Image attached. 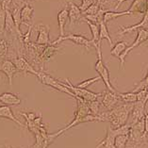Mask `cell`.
I'll list each match as a JSON object with an SVG mask.
<instances>
[{
  "label": "cell",
  "mask_w": 148,
  "mask_h": 148,
  "mask_svg": "<svg viewBox=\"0 0 148 148\" xmlns=\"http://www.w3.org/2000/svg\"><path fill=\"white\" fill-rule=\"evenodd\" d=\"M125 15H131V13L128 10H125V12H107L104 14V22L107 24L111 20L117 19V18Z\"/></svg>",
  "instance_id": "d4e9b609"
},
{
  "label": "cell",
  "mask_w": 148,
  "mask_h": 148,
  "mask_svg": "<svg viewBox=\"0 0 148 148\" xmlns=\"http://www.w3.org/2000/svg\"><path fill=\"white\" fill-rule=\"evenodd\" d=\"M129 135H118L115 138V148H125L126 143L128 142Z\"/></svg>",
  "instance_id": "83f0119b"
},
{
  "label": "cell",
  "mask_w": 148,
  "mask_h": 148,
  "mask_svg": "<svg viewBox=\"0 0 148 148\" xmlns=\"http://www.w3.org/2000/svg\"><path fill=\"white\" fill-rule=\"evenodd\" d=\"M0 71H2L3 73L7 75V77H8V79H9L10 86L12 87V78L18 72L15 64L13 63V61L10 60H2L1 63H0Z\"/></svg>",
  "instance_id": "8fae6325"
},
{
  "label": "cell",
  "mask_w": 148,
  "mask_h": 148,
  "mask_svg": "<svg viewBox=\"0 0 148 148\" xmlns=\"http://www.w3.org/2000/svg\"><path fill=\"white\" fill-rule=\"evenodd\" d=\"M97 1H98V0H97Z\"/></svg>",
  "instance_id": "b9f144b4"
},
{
  "label": "cell",
  "mask_w": 148,
  "mask_h": 148,
  "mask_svg": "<svg viewBox=\"0 0 148 148\" xmlns=\"http://www.w3.org/2000/svg\"><path fill=\"white\" fill-rule=\"evenodd\" d=\"M92 4H95V1H93V0H81V5H80V7H79V9H80V10L83 13Z\"/></svg>",
  "instance_id": "d6a6232c"
},
{
  "label": "cell",
  "mask_w": 148,
  "mask_h": 148,
  "mask_svg": "<svg viewBox=\"0 0 148 148\" xmlns=\"http://www.w3.org/2000/svg\"><path fill=\"white\" fill-rule=\"evenodd\" d=\"M68 20H69V12H68V6L66 5L58 13V24H59L60 37H63L64 34H65L64 33V27H65Z\"/></svg>",
  "instance_id": "ac0fdd59"
},
{
  "label": "cell",
  "mask_w": 148,
  "mask_h": 148,
  "mask_svg": "<svg viewBox=\"0 0 148 148\" xmlns=\"http://www.w3.org/2000/svg\"><path fill=\"white\" fill-rule=\"evenodd\" d=\"M62 82V81H61ZM62 84L67 87L75 95V97L77 96L79 98H82L83 100L87 101V102H91V101L98 100V98L102 95V92H92L91 91H88L86 89H80L77 88V86H74L72 82L68 78L65 79V82H62Z\"/></svg>",
  "instance_id": "277c9868"
},
{
  "label": "cell",
  "mask_w": 148,
  "mask_h": 148,
  "mask_svg": "<svg viewBox=\"0 0 148 148\" xmlns=\"http://www.w3.org/2000/svg\"><path fill=\"white\" fill-rule=\"evenodd\" d=\"M128 47V45L127 42H116V45H114V46L112 47V49L110 50V54L114 57H116L119 59L123 53L125 51V49Z\"/></svg>",
  "instance_id": "cb8c5ba5"
},
{
  "label": "cell",
  "mask_w": 148,
  "mask_h": 148,
  "mask_svg": "<svg viewBox=\"0 0 148 148\" xmlns=\"http://www.w3.org/2000/svg\"><path fill=\"white\" fill-rule=\"evenodd\" d=\"M125 1H128V0H118L117 5H116V7H115V10H118V9H119V7H120V6L122 5V3H123V2H125ZM115 10H114V12H115Z\"/></svg>",
  "instance_id": "e575fe53"
},
{
  "label": "cell",
  "mask_w": 148,
  "mask_h": 148,
  "mask_svg": "<svg viewBox=\"0 0 148 148\" xmlns=\"http://www.w3.org/2000/svg\"><path fill=\"white\" fill-rule=\"evenodd\" d=\"M133 107L134 104L132 103L122 102L111 110L100 112L98 116L102 119V122H110L113 126L112 128H119L127 124Z\"/></svg>",
  "instance_id": "6da1fadb"
},
{
  "label": "cell",
  "mask_w": 148,
  "mask_h": 148,
  "mask_svg": "<svg viewBox=\"0 0 148 148\" xmlns=\"http://www.w3.org/2000/svg\"><path fill=\"white\" fill-rule=\"evenodd\" d=\"M0 118L8 119V120L14 122L18 125L22 126V127H25V125L22 124V123L18 120V119H16V117L14 116V114H13L12 110V109H10V106H0Z\"/></svg>",
  "instance_id": "ffe728a7"
},
{
  "label": "cell",
  "mask_w": 148,
  "mask_h": 148,
  "mask_svg": "<svg viewBox=\"0 0 148 148\" xmlns=\"http://www.w3.org/2000/svg\"><path fill=\"white\" fill-rule=\"evenodd\" d=\"M116 132H115L114 128L112 127H108L107 129V133H106V137L105 139L101 142L98 145L96 146V148H115V138H116Z\"/></svg>",
  "instance_id": "9a60e30c"
},
{
  "label": "cell",
  "mask_w": 148,
  "mask_h": 148,
  "mask_svg": "<svg viewBox=\"0 0 148 148\" xmlns=\"http://www.w3.org/2000/svg\"><path fill=\"white\" fill-rule=\"evenodd\" d=\"M35 30L38 32V37L35 42L36 44L40 45H47L51 44L49 38L50 27L48 25H44L42 23H40L36 25Z\"/></svg>",
  "instance_id": "ba28073f"
},
{
  "label": "cell",
  "mask_w": 148,
  "mask_h": 148,
  "mask_svg": "<svg viewBox=\"0 0 148 148\" xmlns=\"http://www.w3.org/2000/svg\"><path fill=\"white\" fill-rule=\"evenodd\" d=\"M93 1H95V3H97V0H93Z\"/></svg>",
  "instance_id": "74e56055"
},
{
  "label": "cell",
  "mask_w": 148,
  "mask_h": 148,
  "mask_svg": "<svg viewBox=\"0 0 148 148\" xmlns=\"http://www.w3.org/2000/svg\"><path fill=\"white\" fill-rule=\"evenodd\" d=\"M99 27H100V33H99V41L98 42H102V40L105 39L107 40L108 42H109V44L111 45H113V42L112 40H111V37L110 35V32H109V29H108V27H107V24L104 22H101L100 25H99Z\"/></svg>",
  "instance_id": "7402d4cb"
},
{
  "label": "cell",
  "mask_w": 148,
  "mask_h": 148,
  "mask_svg": "<svg viewBox=\"0 0 148 148\" xmlns=\"http://www.w3.org/2000/svg\"><path fill=\"white\" fill-rule=\"evenodd\" d=\"M95 50H96V53H97V61L95 62V69L97 73H98L101 79L104 81L105 85H106V87L108 89V91L116 93L117 92L115 91V89L112 87V85H111L110 78V72H109V70H108L106 64L104 63L103 59H102V52H101V42H97V46H96Z\"/></svg>",
  "instance_id": "7a4b0ae2"
},
{
  "label": "cell",
  "mask_w": 148,
  "mask_h": 148,
  "mask_svg": "<svg viewBox=\"0 0 148 148\" xmlns=\"http://www.w3.org/2000/svg\"><path fill=\"white\" fill-rule=\"evenodd\" d=\"M140 28H143V29H147L148 30V10L145 12V14H143V17L142 21L140 23L133 25V26H129V27H120V31L118 32L117 35L119 36H124L127 33H131L132 31L134 30H138Z\"/></svg>",
  "instance_id": "30bf717a"
},
{
  "label": "cell",
  "mask_w": 148,
  "mask_h": 148,
  "mask_svg": "<svg viewBox=\"0 0 148 148\" xmlns=\"http://www.w3.org/2000/svg\"><path fill=\"white\" fill-rule=\"evenodd\" d=\"M148 39V30L147 29H143V28H140V29L137 30V37L134 42L131 45H128V47L125 49V51L122 54V55L119 57V60H120V66L121 68H124L125 65V58L128 55L129 52L133 50L134 48L138 47L140 45H143L144 42Z\"/></svg>",
  "instance_id": "8992f818"
},
{
  "label": "cell",
  "mask_w": 148,
  "mask_h": 148,
  "mask_svg": "<svg viewBox=\"0 0 148 148\" xmlns=\"http://www.w3.org/2000/svg\"><path fill=\"white\" fill-rule=\"evenodd\" d=\"M82 20L84 21L88 24V26L90 27V29H91V32H92V39L91 40L92 42L95 45V48H96L97 46V42L99 41V33H100V27H99V25H96V24H93L92 22H90V21L84 19V18H82Z\"/></svg>",
  "instance_id": "44dd1931"
},
{
  "label": "cell",
  "mask_w": 148,
  "mask_h": 148,
  "mask_svg": "<svg viewBox=\"0 0 148 148\" xmlns=\"http://www.w3.org/2000/svg\"><path fill=\"white\" fill-rule=\"evenodd\" d=\"M147 3H148V0H147Z\"/></svg>",
  "instance_id": "ab89813d"
},
{
  "label": "cell",
  "mask_w": 148,
  "mask_h": 148,
  "mask_svg": "<svg viewBox=\"0 0 148 148\" xmlns=\"http://www.w3.org/2000/svg\"><path fill=\"white\" fill-rule=\"evenodd\" d=\"M99 10H100L99 4L98 3H95V4H92L89 9L86 10L82 14H83V16L84 15H95V14H96L99 12Z\"/></svg>",
  "instance_id": "4dcf8cb0"
},
{
  "label": "cell",
  "mask_w": 148,
  "mask_h": 148,
  "mask_svg": "<svg viewBox=\"0 0 148 148\" xmlns=\"http://www.w3.org/2000/svg\"><path fill=\"white\" fill-rule=\"evenodd\" d=\"M26 1H27V0H26Z\"/></svg>",
  "instance_id": "7bdbcfd3"
},
{
  "label": "cell",
  "mask_w": 148,
  "mask_h": 148,
  "mask_svg": "<svg viewBox=\"0 0 148 148\" xmlns=\"http://www.w3.org/2000/svg\"><path fill=\"white\" fill-rule=\"evenodd\" d=\"M10 46L9 45L8 41L3 38L0 39V60H8L7 58L9 57V53H10Z\"/></svg>",
  "instance_id": "4316f807"
},
{
  "label": "cell",
  "mask_w": 148,
  "mask_h": 148,
  "mask_svg": "<svg viewBox=\"0 0 148 148\" xmlns=\"http://www.w3.org/2000/svg\"><path fill=\"white\" fill-rule=\"evenodd\" d=\"M13 63L15 64V66L17 68L18 72H23V73H29V74H33L35 75H37L38 71L34 69V67L31 65V64L28 62V61L25 59L24 57L19 56L15 58L13 60Z\"/></svg>",
  "instance_id": "7c38bea8"
},
{
  "label": "cell",
  "mask_w": 148,
  "mask_h": 148,
  "mask_svg": "<svg viewBox=\"0 0 148 148\" xmlns=\"http://www.w3.org/2000/svg\"><path fill=\"white\" fill-rule=\"evenodd\" d=\"M36 77H38V79L41 81V83H42V84H45L46 86H49V87H51L55 90H58V91H60L61 92L66 93V95H70V96L75 98V95L70 91L69 89L62 84V82H61L60 80H58V79H55L52 75H50L47 73H45V71H38V74Z\"/></svg>",
  "instance_id": "3957f363"
},
{
  "label": "cell",
  "mask_w": 148,
  "mask_h": 148,
  "mask_svg": "<svg viewBox=\"0 0 148 148\" xmlns=\"http://www.w3.org/2000/svg\"><path fill=\"white\" fill-rule=\"evenodd\" d=\"M68 12H69V21H70V27H72L78 23L79 21L82 20L83 18V14L82 12L79 9V7L77 6L74 2L72 1H68Z\"/></svg>",
  "instance_id": "4fadbf2b"
},
{
  "label": "cell",
  "mask_w": 148,
  "mask_h": 148,
  "mask_svg": "<svg viewBox=\"0 0 148 148\" xmlns=\"http://www.w3.org/2000/svg\"><path fill=\"white\" fill-rule=\"evenodd\" d=\"M60 46L53 45L51 44L45 46L44 50H42V52L41 53V55H40V57H39V66L41 65L42 71H44V69H42V66H44L45 61H47L50 59H52V58L55 56L56 54L60 51Z\"/></svg>",
  "instance_id": "9c48e42d"
},
{
  "label": "cell",
  "mask_w": 148,
  "mask_h": 148,
  "mask_svg": "<svg viewBox=\"0 0 148 148\" xmlns=\"http://www.w3.org/2000/svg\"><path fill=\"white\" fill-rule=\"evenodd\" d=\"M87 105L90 110H91L92 114L95 115V116H98L100 113V106H101L99 101L95 100V101H91V102H87Z\"/></svg>",
  "instance_id": "f1b7e54d"
},
{
  "label": "cell",
  "mask_w": 148,
  "mask_h": 148,
  "mask_svg": "<svg viewBox=\"0 0 148 148\" xmlns=\"http://www.w3.org/2000/svg\"><path fill=\"white\" fill-rule=\"evenodd\" d=\"M146 88H148V74L145 75V77H144L143 80L140 81V83L136 86L133 92H137L140 91V90H143V89H146Z\"/></svg>",
  "instance_id": "1f68e13d"
},
{
  "label": "cell",
  "mask_w": 148,
  "mask_h": 148,
  "mask_svg": "<svg viewBox=\"0 0 148 148\" xmlns=\"http://www.w3.org/2000/svg\"><path fill=\"white\" fill-rule=\"evenodd\" d=\"M0 2H1V0H0Z\"/></svg>",
  "instance_id": "60d3db41"
},
{
  "label": "cell",
  "mask_w": 148,
  "mask_h": 148,
  "mask_svg": "<svg viewBox=\"0 0 148 148\" xmlns=\"http://www.w3.org/2000/svg\"><path fill=\"white\" fill-rule=\"evenodd\" d=\"M101 79V77H92V78H90V79H86V80L82 81L79 83L78 85H77V88H80V89H87L88 87H90L91 85H92L93 83H95L97 81H99Z\"/></svg>",
  "instance_id": "f546056e"
},
{
  "label": "cell",
  "mask_w": 148,
  "mask_h": 148,
  "mask_svg": "<svg viewBox=\"0 0 148 148\" xmlns=\"http://www.w3.org/2000/svg\"><path fill=\"white\" fill-rule=\"evenodd\" d=\"M144 123H145V133L148 136V113H145V116H144Z\"/></svg>",
  "instance_id": "836d02e7"
},
{
  "label": "cell",
  "mask_w": 148,
  "mask_h": 148,
  "mask_svg": "<svg viewBox=\"0 0 148 148\" xmlns=\"http://www.w3.org/2000/svg\"><path fill=\"white\" fill-rule=\"evenodd\" d=\"M143 45L144 46H146V47H148V39L146 40V41H145V42H143Z\"/></svg>",
  "instance_id": "d590c367"
},
{
  "label": "cell",
  "mask_w": 148,
  "mask_h": 148,
  "mask_svg": "<svg viewBox=\"0 0 148 148\" xmlns=\"http://www.w3.org/2000/svg\"><path fill=\"white\" fill-rule=\"evenodd\" d=\"M147 74H148V69H147V73H146V75H147Z\"/></svg>",
  "instance_id": "f35d334b"
},
{
  "label": "cell",
  "mask_w": 148,
  "mask_h": 148,
  "mask_svg": "<svg viewBox=\"0 0 148 148\" xmlns=\"http://www.w3.org/2000/svg\"><path fill=\"white\" fill-rule=\"evenodd\" d=\"M131 14H145L148 10V3L147 0H134L129 9L127 10Z\"/></svg>",
  "instance_id": "e0dca14e"
},
{
  "label": "cell",
  "mask_w": 148,
  "mask_h": 148,
  "mask_svg": "<svg viewBox=\"0 0 148 148\" xmlns=\"http://www.w3.org/2000/svg\"><path fill=\"white\" fill-rule=\"evenodd\" d=\"M6 148H12V147H10V146H9V145H6Z\"/></svg>",
  "instance_id": "8d00e7d4"
},
{
  "label": "cell",
  "mask_w": 148,
  "mask_h": 148,
  "mask_svg": "<svg viewBox=\"0 0 148 148\" xmlns=\"http://www.w3.org/2000/svg\"><path fill=\"white\" fill-rule=\"evenodd\" d=\"M0 104H4L5 106H18L21 104V99L12 92H4L0 95Z\"/></svg>",
  "instance_id": "d6986e66"
},
{
  "label": "cell",
  "mask_w": 148,
  "mask_h": 148,
  "mask_svg": "<svg viewBox=\"0 0 148 148\" xmlns=\"http://www.w3.org/2000/svg\"><path fill=\"white\" fill-rule=\"evenodd\" d=\"M5 32L9 33L12 37H13L14 39L18 40L19 36H18V32L16 29L15 24H14L13 18L12 15V12L10 10L6 8V25H5Z\"/></svg>",
  "instance_id": "5bb4252c"
},
{
  "label": "cell",
  "mask_w": 148,
  "mask_h": 148,
  "mask_svg": "<svg viewBox=\"0 0 148 148\" xmlns=\"http://www.w3.org/2000/svg\"><path fill=\"white\" fill-rule=\"evenodd\" d=\"M6 4H7V0H1V2H0V35H2L5 32Z\"/></svg>",
  "instance_id": "603a6c76"
},
{
  "label": "cell",
  "mask_w": 148,
  "mask_h": 148,
  "mask_svg": "<svg viewBox=\"0 0 148 148\" xmlns=\"http://www.w3.org/2000/svg\"><path fill=\"white\" fill-rule=\"evenodd\" d=\"M98 101L108 110H111L120 103H122V100L119 97L118 93L111 92L110 91L102 92V95L98 98Z\"/></svg>",
  "instance_id": "52a82bcc"
},
{
  "label": "cell",
  "mask_w": 148,
  "mask_h": 148,
  "mask_svg": "<svg viewBox=\"0 0 148 148\" xmlns=\"http://www.w3.org/2000/svg\"><path fill=\"white\" fill-rule=\"evenodd\" d=\"M34 9L30 4L27 3L22 10H21V21L22 24H25L28 27L32 26V20H33Z\"/></svg>",
  "instance_id": "2e32d148"
},
{
  "label": "cell",
  "mask_w": 148,
  "mask_h": 148,
  "mask_svg": "<svg viewBox=\"0 0 148 148\" xmlns=\"http://www.w3.org/2000/svg\"><path fill=\"white\" fill-rule=\"evenodd\" d=\"M62 41H71L74 44L80 45L85 47L87 50H91L92 47H95V45L92 42L91 40H89L83 35H78V34H68V35H64L63 37H59L56 41H54L51 42V45H60Z\"/></svg>",
  "instance_id": "5b68a950"
},
{
  "label": "cell",
  "mask_w": 148,
  "mask_h": 148,
  "mask_svg": "<svg viewBox=\"0 0 148 148\" xmlns=\"http://www.w3.org/2000/svg\"><path fill=\"white\" fill-rule=\"evenodd\" d=\"M119 97L121 98L122 102L124 103H132L135 104L138 101V96L137 92H117Z\"/></svg>",
  "instance_id": "484cf974"
}]
</instances>
